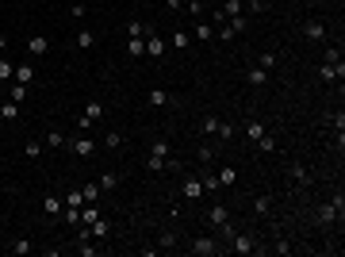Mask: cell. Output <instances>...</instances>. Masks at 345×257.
Segmentation results:
<instances>
[{"label":"cell","instance_id":"obj_1","mask_svg":"<svg viewBox=\"0 0 345 257\" xmlns=\"http://www.w3.org/2000/svg\"><path fill=\"white\" fill-rule=\"evenodd\" d=\"M65 146H69V150H73L77 157H92V150H96V146H92V138H88V131H81V135L73 138V142H65Z\"/></svg>","mask_w":345,"mask_h":257},{"label":"cell","instance_id":"obj_2","mask_svg":"<svg viewBox=\"0 0 345 257\" xmlns=\"http://www.w3.org/2000/svg\"><path fill=\"white\" fill-rule=\"evenodd\" d=\"M188 249H192L196 257H215V249H219V246H215V238H207V234H199V238L192 242Z\"/></svg>","mask_w":345,"mask_h":257},{"label":"cell","instance_id":"obj_3","mask_svg":"<svg viewBox=\"0 0 345 257\" xmlns=\"http://www.w3.org/2000/svg\"><path fill=\"white\" fill-rule=\"evenodd\" d=\"M27 50H31L34 58H43V54L50 50V39H46V35H31V39H27Z\"/></svg>","mask_w":345,"mask_h":257},{"label":"cell","instance_id":"obj_4","mask_svg":"<svg viewBox=\"0 0 345 257\" xmlns=\"http://www.w3.org/2000/svg\"><path fill=\"white\" fill-rule=\"evenodd\" d=\"M203 180H199V177H188V180H184V200H199V196H203Z\"/></svg>","mask_w":345,"mask_h":257},{"label":"cell","instance_id":"obj_5","mask_svg":"<svg viewBox=\"0 0 345 257\" xmlns=\"http://www.w3.org/2000/svg\"><path fill=\"white\" fill-rule=\"evenodd\" d=\"M207 223H211V227H223V223H230V211H226L223 204H215L211 211H207Z\"/></svg>","mask_w":345,"mask_h":257},{"label":"cell","instance_id":"obj_6","mask_svg":"<svg viewBox=\"0 0 345 257\" xmlns=\"http://www.w3.org/2000/svg\"><path fill=\"white\" fill-rule=\"evenodd\" d=\"M246 81H250L253 88H261V85H268V69H261V66H253V69H246Z\"/></svg>","mask_w":345,"mask_h":257},{"label":"cell","instance_id":"obj_7","mask_svg":"<svg viewBox=\"0 0 345 257\" xmlns=\"http://www.w3.org/2000/svg\"><path fill=\"white\" fill-rule=\"evenodd\" d=\"M146 54H150V58H161V54H165V39H161V35L150 31V39H146Z\"/></svg>","mask_w":345,"mask_h":257},{"label":"cell","instance_id":"obj_8","mask_svg":"<svg viewBox=\"0 0 345 257\" xmlns=\"http://www.w3.org/2000/svg\"><path fill=\"white\" fill-rule=\"evenodd\" d=\"M12 77H16V85H31V81H34V66H31V61H23V66H16Z\"/></svg>","mask_w":345,"mask_h":257},{"label":"cell","instance_id":"obj_9","mask_svg":"<svg viewBox=\"0 0 345 257\" xmlns=\"http://www.w3.org/2000/svg\"><path fill=\"white\" fill-rule=\"evenodd\" d=\"M303 35H307L310 43H322V39H326V27H322V23H319V19H310V23H307V27H303Z\"/></svg>","mask_w":345,"mask_h":257},{"label":"cell","instance_id":"obj_10","mask_svg":"<svg viewBox=\"0 0 345 257\" xmlns=\"http://www.w3.org/2000/svg\"><path fill=\"white\" fill-rule=\"evenodd\" d=\"M230 238H234V253H253V249H257L250 234H230Z\"/></svg>","mask_w":345,"mask_h":257},{"label":"cell","instance_id":"obj_11","mask_svg":"<svg viewBox=\"0 0 345 257\" xmlns=\"http://www.w3.org/2000/svg\"><path fill=\"white\" fill-rule=\"evenodd\" d=\"M88 231H92V238H108V234H112V223H108V219H92V223H88Z\"/></svg>","mask_w":345,"mask_h":257},{"label":"cell","instance_id":"obj_12","mask_svg":"<svg viewBox=\"0 0 345 257\" xmlns=\"http://www.w3.org/2000/svg\"><path fill=\"white\" fill-rule=\"evenodd\" d=\"M341 73H345L341 61H337V66H326V61H322V69H319V77H322V81H341Z\"/></svg>","mask_w":345,"mask_h":257},{"label":"cell","instance_id":"obj_13","mask_svg":"<svg viewBox=\"0 0 345 257\" xmlns=\"http://www.w3.org/2000/svg\"><path fill=\"white\" fill-rule=\"evenodd\" d=\"M123 31H127V35H130V39H146V35H150V27H146V23H142V19H130V23H127V27H123Z\"/></svg>","mask_w":345,"mask_h":257},{"label":"cell","instance_id":"obj_14","mask_svg":"<svg viewBox=\"0 0 345 257\" xmlns=\"http://www.w3.org/2000/svg\"><path fill=\"white\" fill-rule=\"evenodd\" d=\"M337 215H341V211H337V207H334V204H322V207H319V211H315V219H319V223H334Z\"/></svg>","mask_w":345,"mask_h":257},{"label":"cell","instance_id":"obj_15","mask_svg":"<svg viewBox=\"0 0 345 257\" xmlns=\"http://www.w3.org/2000/svg\"><path fill=\"white\" fill-rule=\"evenodd\" d=\"M96 184H100V188H104V192H112V188H115V184H119V173H115V169H108V173H100V180H96Z\"/></svg>","mask_w":345,"mask_h":257},{"label":"cell","instance_id":"obj_16","mask_svg":"<svg viewBox=\"0 0 345 257\" xmlns=\"http://www.w3.org/2000/svg\"><path fill=\"white\" fill-rule=\"evenodd\" d=\"M85 115H88L92 123H100V119H104V104H100V100H88V104H85Z\"/></svg>","mask_w":345,"mask_h":257},{"label":"cell","instance_id":"obj_17","mask_svg":"<svg viewBox=\"0 0 345 257\" xmlns=\"http://www.w3.org/2000/svg\"><path fill=\"white\" fill-rule=\"evenodd\" d=\"M234 180H238V169H230V165H226V169H219V188H230Z\"/></svg>","mask_w":345,"mask_h":257},{"label":"cell","instance_id":"obj_18","mask_svg":"<svg viewBox=\"0 0 345 257\" xmlns=\"http://www.w3.org/2000/svg\"><path fill=\"white\" fill-rule=\"evenodd\" d=\"M253 211H257V215H268V211H272V196H265V192H261V196L253 200Z\"/></svg>","mask_w":345,"mask_h":257},{"label":"cell","instance_id":"obj_19","mask_svg":"<svg viewBox=\"0 0 345 257\" xmlns=\"http://www.w3.org/2000/svg\"><path fill=\"white\" fill-rule=\"evenodd\" d=\"M192 35H196L199 43H207V39L215 35V27H211V23H196V27H192Z\"/></svg>","mask_w":345,"mask_h":257},{"label":"cell","instance_id":"obj_20","mask_svg":"<svg viewBox=\"0 0 345 257\" xmlns=\"http://www.w3.org/2000/svg\"><path fill=\"white\" fill-rule=\"evenodd\" d=\"M92 43H96L92 31H77V50H92Z\"/></svg>","mask_w":345,"mask_h":257},{"label":"cell","instance_id":"obj_21","mask_svg":"<svg viewBox=\"0 0 345 257\" xmlns=\"http://www.w3.org/2000/svg\"><path fill=\"white\" fill-rule=\"evenodd\" d=\"M46 146H50V150H58V146H65V135H61V131H46V138H43Z\"/></svg>","mask_w":345,"mask_h":257},{"label":"cell","instance_id":"obj_22","mask_svg":"<svg viewBox=\"0 0 345 257\" xmlns=\"http://www.w3.org/2000/svg\"><path fill=\"white\" fill-rule=\"evenodd\" d=\"M100 184H85V188H81V196H85V204H96V200H100Z\"/></svg>","mask_w":345,"mask_h":257},{"label":"cell","instance_id":"obj_23","mask_svg":"<svg viewBox=\"0 0 345 257\" xmlns=\"http://www.w3.org/2000/svg\"><path fill=\"white\" fill-rule=\"evenodd\" d=\"M43 211H46V215H58V211H61V196H46V200H43Z\"/></svg>","mask_w":345,"mask_h":257},{"label":"cell","instance_id":"obj_24","mask_svg":"<svg viewBox=\"0 0 345 257\" xmlns=\"http://www.w3.org/2000/svg\"><path fill=\"white\" fill-rule=\"evenodd\" d=\"M16 115H19V104H12V100H8V104H0V119H8V123H12Z\"/></svg>","mask_w":345,"mask_h":257},{"label":"cell","instance_id":"obj_25","mask_svg":"<svg viewBox=\"0 0 345 257\" xmlns=\"http://www.w3.org/2000/svg\"><path fill=\"white\" fill-rule=\"evenodd\" d=\"M92 219H100V207H96V204H88V207H81V223H92Z\"/></svg>","mask_w":345,"mask_h":257},{"label":"cell","instance_id":"obj_26","mask_svg":"<svg viewBox=\"0 0 345 257\" xmlns=\"http://www.w3.org/2000/svg\"><path fill=\"white\" fill-rule=\"evenodd\" d=\"M104 146H108V150H119V146H123V135H119V131H108V135H104Z\"/></svg>","mask_w":345,"mask_h":257},{"label":"cell","instance_id":"obj_27","mask_svg":"<svg viewBox=\"0 0 345 257\" xmlns=\"http://www.w3.org/2000/svg\"><path fill=\"white\" fill-rule=\"evenodd\" d=\"M165 104H169V92L154 88V92H150V108H165Z\"/></svg>","mask_w":345,"mask_h":257},{"label":"cell","instance_id":"obj_28","mask_svg":"<svg viewBox=\"0 0 345 257\" xmlns=\"http://www.w3.org/2000/svg\"><path fill=\"white\" fill-rule=\"evenodd\" d=\"M8 253H31V242H27V238H16V242H12V246H8Z\"/></svg>","mask_w":345,"mask_h":257},{"label":"cell","instance_id":"obj_29","mask_svg":"<svg viewBox=\"0 0 345 257\" xmlns=\"http://www.w3.org/2000/svg\"><path fill=\"white\" fill-rule=\"evenodd\" d=\"M8 96H12V104H23V100H27V85H12Z\"/></svg>","mask_w":345,"mask_h":257},{"label":"cell","instance_id":"obj_30","mask_svg":"<svg viewBox=\"0 0 345 257\" xmlns=\"http://www.w3.org/2000/svg\"><path fill=\"white\" fill-rule=\"evenodd\" d=\"M169 43L177 46V50H184V46L192 43V35H188V31H177V35H172V39H169Z\"/></svg>","mask_w":345,"mask_h":257},{"label":"cell","instance_id":"obj_31","mask_svg":"<svg viewBox=\"0 0 345 257\" xmlns=\"http://www.w3.org/2000/svg\"><path fill=\"white\" fill-rule=\"evenodd\" d=\"M292 180H299V184H307V180H310L307 165H292Z\"/></svg>","mask_w":345,"mask_h":257},{"label":"cell","instance_id":"obj_32","mask_svg":"<svg viewBox=\"0 0 345 257\" xmlns=\"http://www.w3.org/2000/svg\"><path fill=\"white\" fill-rule=\"evenodd\" d=\"M199 131H203V135H215V131H219V119H215V115H207V119L199 123Z\"/></svg>","mask_w":345,"mask_h":257},{"label":"cell","instance_id":"obj_33","mask_svg":"<svg viewBox=\"0 0 345 257\" xmlns=\"http://www.w3.org/2000/svg\"><path fill=\"white\" fill-rule=\"evenodd\" d=\"M150 154H154V157H165V154H169V142H165V138H157V142L150 146Z\"/></svg>","mask_w":345,"mask_h":257},{"label":"cell","instance_id":"obj_34","mask_svg":"<svg viewBox=\"0 0 345 257\" xmlns=\"http://www.w3.org/2000/svg\"><path fill=\"white\" fill-rule=\"evenodd\" d=\"M223 12H226V19H230V16H242V0H226Z\"/></svg>","mask_w":345,"mask_h":257},{"label":"cell","instance_id":"obj_35","mask_svg":"<svg viewBox=\"0 0 345 257\" xmlns=\"http://www.w3.org/2000/svg\"><path fill=\"white\" fill-rule=\"evenodd\" d=\"M246 135H250V138H261V135H265V123H257V119L246 123Z\"/></svg>","mask_w":345,"mask_h":257},{"label":"cell","instance_id":"obj_36","mask_svg":"<svg viewBox=\"0 0 345 257\" xmlns=\"http://www.w3.org/2000/svg\"><path fill=\"white\" fill-rule=\"evenodd\" d=\"M322 61H326V66H337V61H341V54H337V46H326V54H322Z\"/></svg>","mask_w":345,"mask_h":257},{"label":"cell","instance_id":"obj_37","mask_svg":"<svg viewBox=\"0 0 345 257\" xmlns=\"http://www.w3.org/2000/svg\"><path fill=\"white\" fill-rule=\"evenodd\" d=\"M215 135L223 138V142H230V138H234V127H230V123H223V119H219V131H215Z\"/></svg>","mask_w":345,"mask_h":257},{"label":"cell","instance_id":"obj_38","mask_svg":"<svg viewBox=\"0 0 345 257\" xmlns=\"http://www.w3.org/2000/svg\"><path fill=\"white\" fill-rule=\"evenodd\" d=\"M257 66H261V69H276V54H268V50H265V54L257 58Z\"/></svg>","mask_w":345,"mask_h":257},{"label":"cell","instance_id":"obj_39","mask_svg":"<svg viewBox=\"0 0 345 257\" xmlns=\"http://www.w3.org/2000/svg\"><path fill=\"white\" fill-rule=\"evenodd\" d=\"M257 146L268 154V150H276V138H272V135H261V138H257Z\"/></svg>","mask_w":345,"mask_h":257},{"label":"cell","instance_id":"obj_40","mask_svg":"<svg viewBox=\"0 0 345 257\" xmlns=\"http://www.w3.org/2000/svg\"><path fill=\"white\" fill-rule=\"evenodd\" d=\"M196 157H199V162H211V157H215V150H211V146H199V150H196Z\"/></svg>","mask_w":345,"mask_h":257},{"label":"cell","instance_id":"obj_41","mask_svg":"<svg viewBox=\"0 0 345 257\" xmlns=\"http://www.w3.org/2000/svg\"><path fill=\"white\" fill-rule=\"evenodd\" d=\"M130 54H134V58H138V54H146V39H130Z\"/></svg>","mask_w":345,"mask_h":257},{"label":"cell","instance_id":"obj_42","mask_svg":"<svg viewBox=\"0 0 345 257\" xmlns=\"http://www.w3.org/2000/svg\"><path fill=\"white\" fill-rule=\"evenodd\" d=\"M39 154H43V142H34V138H31V142H27V157H31V162H34V157H39Z\"/></svg>","mask_w":345,"mask_h":257},{"label":"cell","instance_id":"obj_43","mask_svg":"<svg viewBox=\"0 0 345 257\" xmlns=\"http://www.w3.org/2000/svg\"><path fill=\"white\" fill-rule=\"evenodd\" d=\"M157 246H165V249H169V246H177V234H172V231H165L161 238H157Z\"/></svg>","mask_w":345,"mask_h":257},{"label":"cell","instance_id":"obj_44","mask_svg":"<svg viewBox=\"0 0 345 257\" xmlns=\"http://www.w3.org/2000/svg\"><path fill=\"white\" fill-rule=\"evenodd\" d=\"M81 204H85V196H81V192H69V196H65V207H81Z\"/></svg>","mask_w":345,"mask_h":257},{"label":"cell","instance_id":"obj_45","mask_svg":"<svg viewBox=\"0 0 345 257\" xmlns=\"http://www.w3.org/2000/svg\"><path fill=\"white\" fill-rule=\"evenodd\" d=\"M12 73H16V66H12V61H0V81H8Z\"/></svg>","mask_w":345,"mask_h":257},{"label":"cell","instance_id":"obj_46","mask_svg":"<svg viewBox=\"0 0 345 257\" xmlns=\"http://www.w3.org/2000/svg\"><path fill=\"white\" fill-rule=\"evenodd\" d=\"M234 35H238V31H234V27H230V23H223V31H219V39H223V43H230Z\"/></svg>","mask_w":345,"mask_h":257},{"label":"cell","instance_id":"obj_47","mask_svg":"<svg viewBox=\"0 0 345 257\" xmlns=\"http://www.w3.org/2000/svg\"><path fill=\"white\" fill-rule=\"evenodd\" d=\"M146 165H150L154 173H161V169H165V157H154V154H150V162H146Z\"/></svg>","mask_w":345,"mask_h":257},{"label":"cell","instance_id":"obj_48","mask_svg":"<svg viewBox=\"0 0 345 257\" xmlns=\"http://www.w3.org/2000/svg\"><path fill=\"white\" fill-rule=\"evenodd\" d=\"M77 131H92V119H88V115H85V112H81V115H77Z\"/></svg>","mask_w":345,"mask_h":257},{"label":"cell","instance_id":"obj_49","mask_svg":"<svg viewBox=\"0 0 345 257\" xmlns=\"http://www.w3.org/2000/svg\"><path fill=\"white\" fill-rule=\"evenodd\" d=\"M4 46H8V39H4V35H0V54H4Z\"/></svg>","mask_w":345,"mask_h":257}]
</instances>
